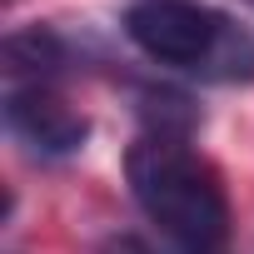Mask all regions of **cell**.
<instances>
[{"instance_id":"1","label":"cell","mask_w":254,"mask_h":254,"mask_svg":"<svg viewBox=\"0 0 254 254\" xmlns=\"http://www.w3.org/2000/svg\"><path fill=\"white\" fill-rule=\"evenodd\" d=\"M130 190L140 199V209L185 249V254H219L224 229H229V209H224V190L209 175V165H199L185 140H165V135H145L130 160H125Z\"/></svg>"},{"instance_id":"2","label":"cell","mask_w":254,"mask_h":254,"mask_svg":"<svg viewBox=\"0 0 254 254\" xmlns=\"http://www.w3.org/2000/svg\"><path fill=\"white\" fill-rule=\"evenodd\" d=\"M125 35L160 65L204 80H254V35L199 0H135Z\"/></svg>"},{"instance_id":"3","label":"cell","mask_w":254,"mask_h":254,"mask_svg":"<svg viewBox=\"0 0 254 254\" xmlns=\"http://www.w3.org/2000/svg\"><path fill=\"white\" fill-rule=\"evenodd\" d=\"M5 125L20 145H30L40 160H65L85 145L90 120L75 115L50 85H10L5 95Z\"/></svg>"},{"instance_id":"4","label":"cell","mask_w":254,"mask_h":254,"mask_svg":"<svg viewBox=\"0 0 254 254\" xmlns=\"http://www.w3.org/2000/svg\"><path fill=\"white\" fill-rule=\"evenodd\" d=\"M0 60H5V75H10L15 85H45L50 75H60V65H65V45H60L55 30L30 25V30L5 35Z\"/></svg>"},{"instance_id":"5","label":"cell","mask_w":254,"mask_h":254,"mask_svg":"<svg viewBox=\"0 0 254 254\" xmlns=\"http://www.w3.org/2000/svg\"><path fill=\"white\" fill-rule=\"evenodd\" d=\"M100 254H150V244L145 239H135V234H115V239H105V249Z\"/></svg>"},{"instance_id":"6","label":"cell","mask_w":254,"mask_h":254,"mask_svg":"<svg viewBox=\"0 0 254 254\" xmlns=\"http://www.w3.org/2000/svg\"><path fill=\"white\" fill-rule=\"evenodd\" d=\"M249 5H254V0H249Z\"/></svg>"}]
</instances>
